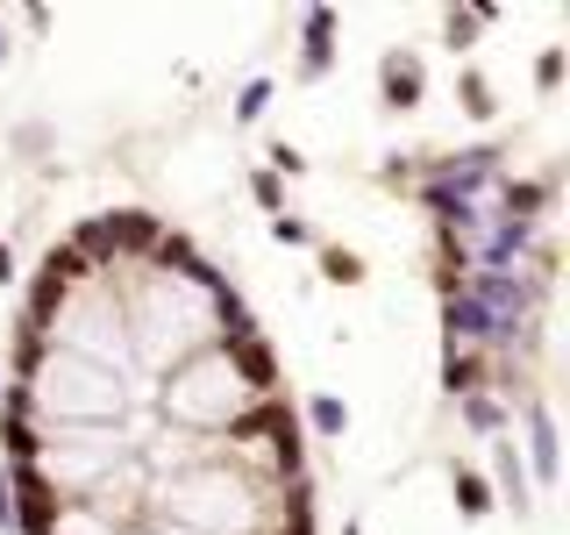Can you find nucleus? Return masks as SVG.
<instances>
[{
  "label": "nucleus",
  "mask_w": 570,
  "mask_h": 535,
  "mask_svg": "<svg viewBox=\"0 0 570 535\" xmlns=\"http://www.w3.org/2000/svg\"><path fill=\"white\" fill-rule=\"evenodd\" d=\"M428 100V58L406 43H392L379 58V107L385 115H414V107Z\"/></svg>",
  "instance_id": "8"
},
{
  "label": "nucleus",
  "mask_w": 570,
  "mask_h": 535,
  "mask_svg": "<svg viewBox=\"0 0 570 535\" xmlns=\"http://www.w3.org/2000/svg\"><path fill=\"white\" fill-rule=\"evenodd\" d=\"M150 264H157V272H214V257L186 236V228H171V222H165V236H157Z\"/></svg>",
  "instance_id": "14"
},
{
  "label": "nucleus",
  "mask_w": 570,
  "mask_h": 535,
  "mask_svg": "<svg viewBox=\"0 0 570 535\" xmlns=\"http://www.w3.org/2000/svg\"><path fill=\"white\" fill-rule=\"evenodd\" d=\"M157 421L178 428V436H228L249 407H257V392L243 386V371L228 364V350H200L186 357L178 371L157 379Z\"/></svg>",
  "instance_id": "4"
},
{
  "label": "nucleus",
  "mask_w": 570,
  "mask_h": 535,
  "mask_svg": "<svg viewBox=\"0 0 570 535\" xmlns=\"http://www.w3.org/2000/svg\"><path fill=\"white\" fill-rule=\"evenodd\" d=\"M264 236H272L278 250H321V228L307 222V214H293V207L272 214V222H264Z\"/></svg>",
  "instance_id": "21"
},
{
  "label": "nucleus",
  "mask_w": 570,
  "mask_h": 535,
  "mask_svg": "<svg viewBox=\"0 0 570 535\" xmlns=\"http://www.w3.org/2000/svg\"><path fill=\"white\" fill-rule=\"evenodd\" d=\"M456 421L463 428H471V436H507V428H513V407L507 400H499V392H463V400H456Z\"/></svg>",
  "instance_id": "13"
},
{
  "label": "nucleus",
  "mask_w": 570,
  "mask_h": 535,
  "mask_svg": "<svg viewBox=\"0 0 570 535\" xmlns=\"http://www.w3.org/2000/svg\"><path fill=\"white\" fill-rule=\"evenodd\" d=\"M43 343H50V350H65V357H79V364L115 371L121 386L136 379V357H129V329H121L115 279H94V285H79V293H65V308L50 314Z\"/></svg>",
  "instance_id": "6"
},
{
  "label": "nucleus",
  "mask_w": 570,
  "mask_h": 535,
  "mask_svg": "<svg viewBox=\"0 0 570 535\" xmlns=\"http://www.w3.org/2000/svg\"><path fill=\"white\" fill-rule=\"evenodd\" d=\"M129 464H136L129 436H121V421H107V428H43L29 471L43 478L58 499H94L107 478L129 471Z\"/></svg>",
  "instance_id": "5"
},
{
  "label": "nucleus",
  "mask_w": 570,
  "mask_h": 535,
  "mask_svg": "<svg viewBox=\"0 0 570 535\" xmlns=\"http://www.w3.org/2000/svg\"><path fill=\"white\" fill-rule=\"evenodd\" d=\"M499 22V8H442V43L450 50H478V36Z\"/></svg>",
  "instance_id": "17"
},
{
  "label": "nucleus",
  "mask_w": 570,
  "mask_h": 535,
  "mask_svg": "<svg viewBox=\"0 0 570 535\" xmlns=\"http://www.w3.org/2000/svg\"><path fill=\"white\" fill-rule=\"evenodd\" d=\"M8 285H22V264H14V243L0 236V293H8Z\"/></svg>",
  "instance_id": "26"
},
{
  "label": "nucleus",
  "mask_w": 570,
  "mask_h": 535,
  "mask_svg": "<svg viewBox=\"0 0 570 535\" xmlns=\"http://www.w3.org/2000/svg\"><path fill=\"white\" fill-rule=\"evenodd\" d=\"M335 29H343V14H335V8H307V14H299V58H293V79L299 86H321L335 71Z\"/></svg>",
  "instance_id": "9"
},
{
  "label": "nucleus",
  "mask_w": 570,
  "mask_h": 535,
  "mask_svg": "<svg viewBox=\"0 0 570 535\" xmlns=\"http://www.w3.org/2000/svg\"><path fill=\"white\" fill-rule=\"evenodd\" d=\"M0 392H8V386H0Z\"/></svg>",
  "instance_id": "31"
},
{
  "label": "nucleus",
  "mask_w": 570,
  "mask_h": 535,
  "mask_svg": "<svg viewBox=\"0 0 570 535\" xmlns=\"http://www.w3.org/2000/svg\"><path fill=\"white\" fill-rule=\"evenodd\" d=\"M14 400L36 428H107L129 415V386L100 364H79V357L36 343V335H14Z\"/></svg>",
  "instance_id": "3"
},
{
  "label": "nucleus",
  "mask_w": 570,
  "mask_h": 535,
  "mask_svg": "<svg viewBox=\"0 0 570 535\" xmlns=\"http://www.w3.org/2000/svg\"><path fill=\"white\" fill-rule=\"evenodd\" d=\"M222 350H228V364L243 371V386L257 392V400L285 392V386H278V379H285V371H278V350H272V335H264V329H249V335H236V343H222Z\"/></svg>",
  "instance_id": "10"
},
{
  "label": "nucleus",
  "mask_w": 570,
  "mask_h": 535,
  "mask_svg": "<svg viewBox=\"0 0 570 535\" xmlns=\"http://www.w3.org/2000/svg\"><path fill=\"white\" fill-rule=\"evenodd\" d=\"M257 165L272 172V178H285V186H293V178H307V172H314V157L299 150L293 136H272V143H264V157H257Z\"/></svg>",
  "instance_id": "20"
},
{
  "label": "nucleus",
  "mask_w": 570,
  "mask_h": 535,
  "mask_svg": "<svg viewBox=\"0 0 570 535\" xmlns=\"http://www.w3.org/2000/svg\"><path fill=\"white\" fill-rule=\"evenodd\" d=\"M214 272H157V264H129L115 272V300H121V329H129V357L136 379L157 386L165 371H178L186 357L222 350V314H214Z\"/></svg>",
  "instance_id": "1"
},
{
  "label": "nucleus",
  "mask_w": 570,
  "mask_h": 535,
  "mask_svg": "<svg viewBox=\"0 0 570 535\" xmlns=\"http://www.w3.org/2000/svg\"><path fill=\"white\" fill-rule=\"evenodd\" d=\"M414 178H421V150H385V165H379L385 193H414Z\"/></svg>",
  "instance_id": "22"
},
{
  "label": "nucleus",
  "mask_w": 570,
  "mask_h": 535,
  "mask_svg": "<svg viewBox=\"0 0 570 535\" xmlns=\"http://www.w3.org/2000/svg\"><path fill=\"white\" fill-rule=\"evenodd\" d=\"M435 386H442V400H463V392H485L492 386V350H450L442 343V371H435Z\"/></svg>",
  "instance_id": "11"
},
{
  "label": "nucleus",
  "mask_w": 570,
  "mask_h": 535,
  "mask_svg": "<svg viewBox=\"0 0 570 535\" xmlns=\"http://www.w3.org/2000/svg\"><path fill=\"white\" fill-rule=\"evenodd\" d=\"M150 535H186V528H171V522H150Z\"/></svg>",
  "instance_id": "28"
},
{
  "label": "nucleus",
  "mask_w": 570,
  "mask_h": 535,
  "mask_svg": "<svg viewBox=\"0 0 570 535\" xmlns=\"http://www.w3.org/2000/svg\"><path fill=\"white\" fill-rule=\"evenodd\" d=\"M299 421H307L321 442H343V436H350V400H343V392H307Z\"/></svg>",
  "instance_id": "15"
},
{
  "label": "nucleus",
  "mask_w": 570,
  "mask_h": 535,
  "mask_svg": "<svg viewBox=\"0 0 570 535\" xmlns=\"http://www.w3.org/2000/svg\"><path fill=\"white\" fill-rule=\"evenodd\" d=\"M485 478H492V499H499V507H513L521 522L542 507V493H534V478H528V464H521V442H513V428L485 442Z\"/></svg>",
  "instance_id": "7"
},
{
  "label": "nucleus",
  "mask_w": 570,
  "mask_h": 535,
  "mask_svg": "<svg viewBox=\"0 0 570 535\" xmlns=\"http://www.w3.org/2000/svg\"><path fill=\"white\" fill-rule=\"evenodd\" d=\"M456 107L478 121V129H485V121L499 115V94H492V79H485L478 65H463V71H456Z\"/></svg>",
  "instance_id": "18"
},
{
  "label": "nucleus",
  "mask_w": 570,
  "mask_h": 535,
  "mask_svg": "<svg viewBox=\"0 0 570 535\" xmlns=\"http://www.w3.org/2000/svg\"><path fill=\"white\" fill-rule=\"evenodd\" d=\"M272 514L278 493L264 478H249L228 450L150 486V522H171L186 535H272Z\"/></svg>",
  "instance_id": "2"
},
{
  "label": "nucleus",
  "mask_w": 570,
  "mask_h": 535,
  "mask_svg": "<svg viewBox=\"0 0 570 535\" xmlns=\"http://www.w3.org/2000/svg\"><path fill=\"white\" fill-rule=\"evenodd\" d=\"M243 186H249V201H257V214H264V222H272V214H285V178H272L264 165H249V178H243Z\"/></svg>",
  "instance_id": "23"
},
{
  "label": "nucleus",
  "mask_w": 570,
  "mask_h": 535,
  "mask_svg": "<svg viewBox=\"0 0 570 535\" xmlns=\"http://www.w3.org/2000/svg\"><path fill=\"white\" fill-rule=\"evenodd\" d=\"M314 264H321V279H328V285H364V279H371L364 250H350V243H328V236H321Z\"/></svg>",
  "instance_id": "16"
},
{
  "label": "nucleus",
  "mask_w": 570,
  "mask_h": 535,
  "mask_svg": "<svg viewBox=\"0 0 570 535\" xmlns=\"http://www.w3.org/2000/svg\"><path fill=\"white\" fill-rule=\"evenodd\" d=\"M14 58V36H8V22H0V65H8Z\"/></svg>",
  "instance_id": "27"
},
{
  "label": "nucleus",
  "mask_w": 570,
  "mask_h": 535,
  "mask_svg": "<svg viewBox=\"0 0 570 535\" xmlns=\"http://www.w3.org/2000/svg\"><path fill=\"white\" fill-rule=\"evenodd\" d=\"M343 535H364V522H356V514H350V522H343Z\"/></svg>",
  "instance_id": "29"
},
{
  "label": "nucleus",
  "mask_w": 570,
  "mask_h": 535,
  "mask_svg": "<svg viewBox=\"0 0 570 535\" xmlns=\"http://www.w3.org/2000/svg\"><path fill=\"white\" fill-rule=\"evenodd\" d=\"M272 100H278V79H264V71H257V79L236 86V100H228V121H236V129H249V121H264V107H272Z\"/></svg>",
  "instance_id": "19"
},
{
  "label": "nucleus",
  "mask_w": 570,
  "mask_h": 535,
  "mask_svg": "<svg viewBox=\"0 0 570 535\" xmlns=\"http://www.w3.org/2000/svg\"><path fill=\"white\" fill-rule=\"evenodd\" d=\"M563 65H570V58H563V43H542V50H534V94H542V100L563 86Z\"/></svg>",
  "instance_id": "24"
},
{
  "label": "nucleus",
  "mask_w": 570,
  "mask_h": 535,
  "mask_svg": "<svg viewBox=\"0 0 570 535\" xmlns=\"http://www.w3.org/2000/svg\"><path fill=\"white\" fill-rule=\"evenodd\" d=\"M8 150L14 157H50V150H58V136H50V121H22V129L8 136Z\"/></svg>",
  "instance_id": "25"
},
{
  "label": "nucleus",
  "mask_w": 570,
  "mask_h": 535,
  "mask_svg": "<svg viewBox=\"0 0 570 535\" xmlns=\"http://www.w3.org/2000/svg\"><path fill=\"white\" fill-rule=\"evenodd\" d=\"M115 535H150V528H142V522H136V528H115Z\"/></svg>",
  "instance_id": "30"
},
{
  "label": "nucleus",
  "mask_w": 570,
  "mask_h": 535,
  "mask_svg": "<svg viewBox=\"0 0 570 535\" xmlns=\"http://www.w3.org/2000/svg\"><path fill=\"white\" fill-rule=\"evenodd\" d=\"M442 478H450V499H456V522H485V514L499 507V499H492V478L478 471V464H463V457H450V464H442Z\"/></svg>",
  "instance_id": "12"
}]
</instances>
